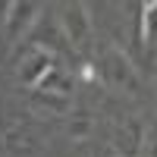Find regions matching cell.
Returning <instances> with one entry per match:
<instances>
[{
	"mask_svg": "<svg viewBox=\"0 0 157 157\" xmlns=\"http://www.w3.org/2000/svg\"><path fill=\"white\" fill-rule=\"evenodd\" d=\"M35 104H41L44 110L50 113H66L69 110V98H60V94H47V91H35Z\"/></svg>",
	"mask_w": 157,
	"mask_h": 157,
	"instance_id": "cell-9",
	"label": "cell"
},
{
	"mask_svg": "<svg viewBox=\"0 0 157 157\" xmlns=\"http://www.w3.org/2000/svg\"><path fill=\"white\" fill-rule=\"evenodd\" d=\"M35 91H47V94H60V98H69V91H72V82H69V78L66 75H63V72H50L47 78H44V82L41 85H38Z\"/></svg>",
	"mask_w": 157,
	"mask_h": 157,
	"instance_id": "cell-8",
	"label": "cell"
},
{
	"mask_svg": "<svg viewBox=\"0 0 157 157\" xmlns=\"http://www.w3.org/2000/svg\"><path fill=\"white\" fill-rule=\"evenodd\" d=\"M3 145L13 157H35L38 154V138H32L29 132H6Z\"/></svg>",
	"mask_w": 157,
	"mask_h": 157,
	"instance_id": "cell-7",
	"label": "cell"
},
{
	"mask_svg": "<svg viewBox=\"0 0 157 157\" xmlns=\"http://www.w3.org/2000/svg\"><path fill=\"white\" fill-rule=\"evenodd\" d=\"M38 3H10V13L3 16V38L6 44H13L16 38H22L29 32V25L38 19Z\"/></svg>",
	"mask_w": 157,
	"mask_h": 157,
	"instance_id": "cell-4",
	"label": "cell"
},
{
	"mask_svg": "<svg viewBox=\"0 0 157 157\" xmlns=\"http://www.w3.org/2000/svg\"><path fill=\"white\" fill-rule=\"evenodd\" d=\"M141 145H145V126L135 116H126V120L116 123L113 129V151L120 157H138Z\"/></svg>",
	"mask_w": 157,
	"mask_h": 157,
	"instance_id": "cell-3",
	"label": "cell"
},
{
	"mask_svg": "<svg viewBox=\"0 0 157 157\" xmlns=\"http://www.w3.org/2000/svg\"><path fill=\"white\" fill-rule=\"evenodd\" d=\"M91 116L85 113V110H78V113H72L69 116V138H75V141H82V138H88V132H91Z\"/></svg>",
	"mask_w": 157,
	"mask_h": 157,
	"instance_id": "cell-10",
	"label": "cell"
},
{
	"mask_svg": "<svg viewBox=\"0 0 157 157\" xmlns=\"http://www.w3.org/2000/svg\"><path fill=\"white\" fill-rule=\"evenodd\" d=\"M151 13H154V3H148L141 10V25H138V38L141 41H151Z\"/></svg>",
	"mask_w": 157,
	"mask_h": 157,
	"instance_id": "cell-11",
	"label": "cell"
},
{
	"mask_svg": "<svg viewBox=\"0 0 157 157\" xmlns=\"http://www.w3.org/2000/svg\"><path fill=\"white\" fill-rule=\"evenodd\" d=\"M57 25H60L63 41H66L75 54H88L94 25H91V16H88V6H85V3H63Z\"/></svg>",
	"mask_w": 157,
	"mask_h": 157,
	"instance_id": "cell-1",
	"label": "cell"
},
{
	"mask_svg": "<svg viewBox=\"0 0 157 157\" xmlns=\"http://www.w3.org/2000/svg\"><path fill=\"white\" fill-rule=\"evenodd\" d=\"M50 72H54V57L44 54V50H32V54L22 60V66H19V82L35 91Z\"/></svg>",
	"mask_w": 157,
	"mask_h": 157,
	"instance_id": "cell-5",
	"label": "cell"
},
{
	"mask_svg": "<svg viewBox=\"0 0 157 157\" xmlns=\"http://www.w3.org/2000/svg\"><path fill=\"white\" fill-rule=\"evenodd\" d=\"M101 72H104V82H107L110 88H123V91H129V94H135L138 85H141L135 66L129 63V57L123 54L120 47H104V54H101Z\"/></svg>",
	"mask_w": 157,
	"mask_h": 157,
	"instance_id": "cell-2",
	"label": "cell"
},
{
	"mask_svg": "<svg viewBox=\"0 0 157 157\" xmlns=\"http://www.w3.org/2000/svg\"><path fill=\"white\" fill-rule=\"evenodd\" d=\"M38 22H41V19H38ZM32 41L38 44L35 50H44V54H54V50L66 47V41H63V35H60V25H57L54 19L41 22V29H38V32L32 35Z\"/></svg>",
	"mask_w": 157,
	"mask_h": 157,
	"instance_id": "cell-6",
	"label": "cell"
}]
</instances>
